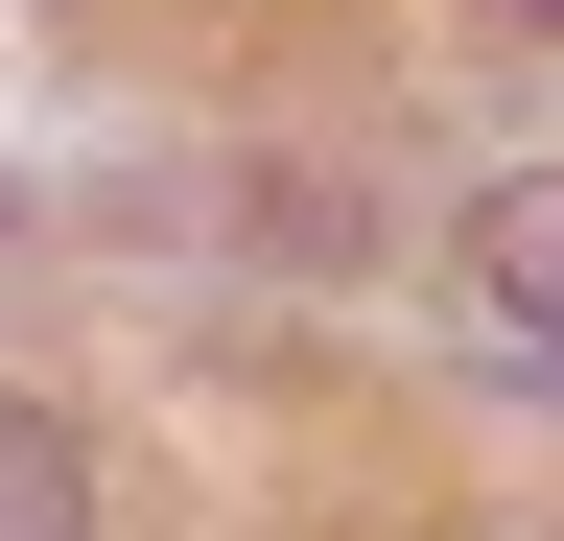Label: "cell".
<instances>
[{"label": "cell", "mask_w": 564, "mask_h": 541, "mask_svg": "<svg viewBox=\"0 0 564 541\" xmlns=\"http://www.w3.org/2000/svg\"><path fill=\"white\" fill-rule=\"evenodd\" d=\"M470 306H494V329L564 377V165H518V188L470 213Z\"/></svg>", "instance_id": "cell-1"}, {"label": "cell", "mask_w": 564, "mask_h": 541, "mask_svg": "<svg viewBox=\"0 0 564 541\" xmlns=\"http://www.w3.org/2000/svg\"><path fill=\"white\" fill-rule=\"evenodd\" d=\"M0 541H95V447L47 400H0Z\"/></svg>", "instance_id": "cell-2"}, {"label": "cell", "mask_w": 564, "mask_h": 541, "mask_svg": "<svg viewBox=\"0 0 564 541\" xmlns=\"http://www.w3.org/2000/svg\"><path fill=\"white\" fill-rule=\"evenodd\" d=\"M541 24H564V0H541Z\"/></svg>", "instance_id": "cell-3"}]
</instances>
